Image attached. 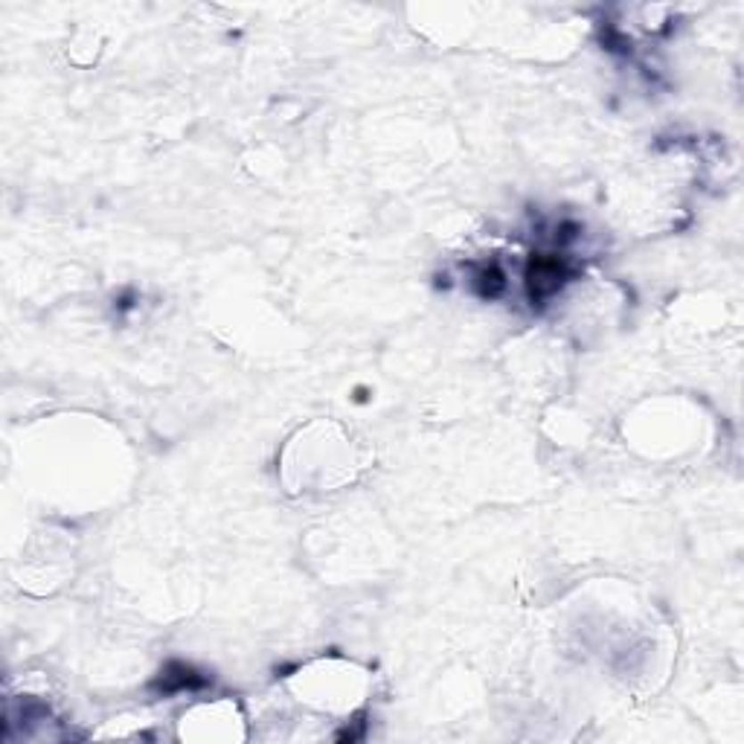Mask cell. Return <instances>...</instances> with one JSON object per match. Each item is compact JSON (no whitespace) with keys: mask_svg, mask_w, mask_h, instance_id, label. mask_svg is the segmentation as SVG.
I'll return each mask as SVG.
<instances>
[{"mask_svg":"<svg viewBox=\"0 0 744 744\" xmlns=\"http://www.w3.org/2000/svg\"><path fill=\"white\" fill-rule=\"evenodd\" d=\"M564 282H568V265H564L559 257H544V253L532 257L529 268H527V285H529L532 299L552 297Z\"/></svg>","mask_w":744,"mask_h":744,"instance_id":"1","label":"cell"},{"mask_svg":"<svg viewBox=\"0 0 744 744\" xmlns=\"http://www.w3.org/2000/svg\"><path fill=\"white\" fill-rule=\"evenodd\" d=\"M204 683H207V677H201L192 666H184V663H169L166 666V672H160V690L163 692L198 690V686H204Z\"/></svg>","mask_w":744,"mask_h":744,"instance_id":"2","label":"cell"},{"mask_svg":"<svg viewBox=\"0 0 744 744\" xmlns=\"http://www.w3.org/2000/svg\"><path fill=\"white\" fill-rule=\"evenodd\" d=\"M503 288H506V280L497 268H483L480 274H477V291H480L483 297H497Z\"/></svg>","mask_w":744,"mask_h":744,"instance_id":"3","label":"cell"}]
</instances>
